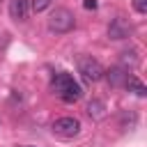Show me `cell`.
<instances>
[{
    "label": "cell",
    "instance_id": "1",
    "mask_svg": "<svg viewBox=\"0 0 147 147\" xmlns=\"http://www.w3.org/2000/svg\"><path fill=\"white\" fill-rule=\"evenodd\" d=\"M51 90L57 92V96L64 101V103H76L80 96H83V87L74 80L71 74L67 71H60L51 78Z\"/></svg>",
    "mask_w": 147,
    "mask_h": 147
},
{
    "label": "cell",
    "instance_id": "2",
    "mask_svg": "<svg viewBox=\"0 0 147 147\" xmlns=\"http://www.w3.org/2000/svg\"><path fill=\"white\" fill-rule=\"evenodd\" d=\"M76 28V16L67 7H55L48 16V30L55 34H67Z\"/></svg>",
    "mask_w": 147,
    "mask_h": 147
},
{
    "label": "cell",
    "instance_id": "3",
    "mask_svg": "<svg viewBox=\"0 0 147 147\" xmlns=\"http://www.w3.org/2000/svg\"><path fill=\"white\" fill-rule=\"evenodd\" d=\"M103 67L99 64V60H94L92 55H85V57H78V74L83 76L85 83H99L103 78Z\"/></svg>",
    "mask_w": 147,
    "mask_h": 147
},
{
    "label": "cell",
    "instance_id": "4",
    "mask_svg": "<svg viewBox=\"0 0 147 147\" xmlns=\"http://www.w3.org/2000/svg\"><path fill=\"white\" fill-rule=\"evenodd\" d=\"M53 133L55 136H60V138H76L78 133H80V122L76 119V117H60V119H55L53 122Z\"/></svg>",
    "mask_w": 147,
    "mask_h": 147
},
{
    "label": "cell",
    "instance_id": "5",
    "mask_svg": "<svg viewBox=\"0 0 147 147\" xmlns=\"http://www.w3.org/2000/svg\"><path fill=\"white\" fill-rule=\"evenodd\" d=\"M129 34H131V25H129L126 18L117 16V18L110 21V25H108V37H110V39L119 41V39H126Z\"/></svg>",
    "mask_w": 147,
    "mask_h": 147
},
{
    "label": "cell",
    "instance_id": "6",
    "mask_svg": "<svg viewBox=\"0 0 147 147\" xmlns=\"http://www.w3.org/2000/svg\"><path fill=\"white\" fill-rule=\"evenodd\" d=\"M30 14V0H9V16L14 21H25Z\"/></svg>",
    "mask_w": 147,
    "mask_h": 147
},
{
    "label": "cell",
    "instance_id": "7",
    "mask_svg": "<svg viewBox=\"0 0 147 147\" xmlns=\"http://www.w3.org/2000/svg\"><path fill=\"white\" fill-rule=\"evenodd\" d=\"M103 78H108V83H110L113 87H119V85L126 83V78H129V69H124L122 64H119V67H113V69L103 71Z\"/></svg>",
    "mask_w": 147,
    "mask_h": 147
},
{
    "label": "cell",
    "instance_id": "8",
    "mask_svg": "<svg viewBox=\"0 0 147 147\" xmlns=\"http://www.w3.org/2000/svg\"><path fill=\"white\" fill-rule=\"evenodd\" d=\"M124 87H126L129 92H133L136 96H147V87H145V83H142L138 76H129L126 83H124Z\"/></svg>",
    "mask_w": 147,
    "mask_h": 147
},
{
    "label": "cell",
    "instance_id": "9",
    "mask_svg": "<svg viewBox=\"0 0 147 147\" xmlns=\"http://www.w3.org/2000/svg\"><path fill=\"white\" fill-rule=\"evenodd\" d=\"M122 67L124 69H133L138 62H140V57H138V51L136 48H129V51H122Z\"/></svg>",
    "mask_w": 147,
    "mask_h": 147
},
{
    "label": "cell",
    "instance_id": "10",
    "mask_svg": "<svg viewBox=\"0 0 147 147\" xmlns=\"http://www.w3.org/2000/svg\"><path fill=\"white\" fill-rule=\"evenodd\" d=\"M87 115H90V117H94V119H101V117L106 115V106H103V101L92 99V101L87 103Z\"/></svg>",
    "mask_w": 147,
    "mask_h": 147
},
{
    "label": "cell",
    "instance_id": "11",
    "mask_svg": "<svg viewBox=\"0 0 147 147\" xmlns=\"http://www.w3.org/2000/svg\"><path fill=\"white\" fill-rule=\"evenodd\" d=\"M51 2H53V0H32V2H30V9L39 14V11L48 9V7H51Z\"/></svg>",
    "mask_w": 147,
    "mask_h": 147
},
{
    "label": "cell",
    "instance_id": "12",
    "mask_svg": "<svg viewBox=\"0 0 147 147\" xmlns=\"http://www.w3.org/2000/svg\"><path fill=\"white\" fill-rule=\"evenodd\" d=\"M133 9L138 14H147V0H133Z\"/></svg>",
    "mask_w": 147,
    "mask_h": 147
},
{
    "label": "cell",
    "instance_id": "13",
    "mask_svg": "<svg viewBox=\"0 0 147 147\" xmlns=\"http://www.w3.org/2000/svg\"><path fill=\"white\" fill-rule=\"evenodd\" d=\"M83 7H85V9H92V11H94V9L99 7V2H96V0H83Z\"/></svg>",
    "mask_w": 147,
    "mask_h": 147
}]
</instances>
